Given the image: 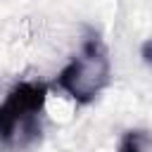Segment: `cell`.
Returning a JSON list of instances; mask_svg holds the SVG:
<instances>
[{"label":"cell","mask_w":152,"mask_h":152,"mask_svg":"<svg viewBox=\"0 0 152 152\" xmlns=\"http://www.w3.org/2000/svg\"><path fill=\"white\" fill-rule=\"evenodd\" d=\"M109 78H112V64L107 45L95 28H86L81 52L59 71L55 83L78 104H88L107 88Z\"/></svg>","instance_id":"obj_1"},{"label":"cell","mask_w":152,"mask_h":152,"mask_svg":"<svg viewBox=\"0 0 152 152\" xmlns=\"http://www.w3.org/2000/svg\"><path fill=\"white\" fill-rule=\"evenodd\" d=\"M48 97V86L40 81L17 83L0 104V142L26 145L40 135V112Z\"/></svg>","instance_id":"obj_2"},{"label":"cell","mask_w":152,"mask_h":152,"mask_svg":"<svg viewBox=\"0 0 152 152\" xmlns=\"http://www.w3.org/2000/svg\"><path fill=\"white\" fill-rule=\"evenodd\" d=\"M140 57H142V62H145V64H150V66H152V38L142 43V48H140Z\"/></svg>","instance_id":"obj_4"},{"label":"cell","mask_w":152,"mask_h":152,"mask_svg":"<svg viewBox=\"0 0 152 152\" xmlns=\"http://www.w3.org/2000/svg\"><path fill=\"white\" fill-rule=\"evenodd\" d=\"M150 147H152V135L150 131H142V128L126 131L119 142V152H147Z\"/></svg>","instance_id":"obj_3"}]
</instances>
